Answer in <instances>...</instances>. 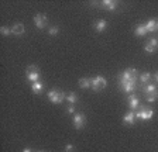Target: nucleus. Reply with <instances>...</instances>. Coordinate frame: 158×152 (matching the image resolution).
Returning <instances> with one entry per match:
<instances>
[{
  "mask_svg": "<svg viewBox=\"0 0 158 152\" xmlns=\"http://www.w3.org/2000/svg\"><path fill=\"white\" fill-rule=\"evenodd\" d=\"M47 97H48V100L51 103L59 104V103H62L64 99H66V94L64 92H61V90H49L47 93Z\"/></svg>",
  "mask_w": 158,
  "mask_h": 152,
  "instance_id": "1",
  "label": "nucleus"
},
{
  "mask_svg": "<svg viewBox=\"0 0 158 152\" xmlns=\"http://www.w3.org/2000/svg\"><path fill=\"white\" fill-rule=\"evenodd\" d=\"M157 99H158V93H155V94H148V96H147V100L150 103H154Z\"/></svg>",
  "mask_w": 158,
  "mask_h": 152,
  "instance_id": "24",
  "label": "nucleus"
},
{
  "mask_svg": "<svg viewBox=\"0 0 158 152\" xmlns=\"http://www.w3.org/2000/svg\"><path fill=\"white\" fill-rule=\"evenodd\" d=\"M0 33L3 34V35H10V34H11V28H9V27H2V28H0Z\"/></svg>",
  "mask_w": 158,
  "mask_h": 152,
  "instance_id": "22",
  "label": "nucleus"
},
{
  "mask_svg": "<svg viewBox=\"0 0 158 152\" xmlns=\"http://www.w3.org/2000/svg\"><path fill=\"white\" fill-rule=\"evenodd\" d=\"M66 100H68L71 104H75V103L78 102V96H76V93H69V94H66Z\"/></svg>",
  "mask_w": 158,
  "mask_h": 152,
  "instance_id": "19",
  "label": "nucleus"
},
{
  "mask_svg": "<svg viewBox=\"0 0 158 152\" xmlns=\"http://www.w3.org/2000/svg\"><path fill=\"white\" fill-rule=\"evenodd\" d=\"M135 121V113L134 111H130L127 113L124 117H123V124H128V126H133Z\"/></svg>",
  "mask_w": 158,
  "mask_h": 152,
  "instance_id": "11",
  "label": "nucleus"
},
{
  "mask_svg": "<svg viewBox=\"0 0 158 152\" xmlns=\"http://www.w3.org/2000/svg\"><path fill=\"white\" fill-rule=\"evenodd\" d=\"M128 103H130V109L131 110H135L138 107V104H140L138 99L134 96V94H130V96H128Z\"/></svg>",
  "mask_w": 158,
  "mask_h": 152,
  "instance_id": "14",
  "label": "nucleus"
},
{
  "mask_svg": "<svg viewBox=\"0 0 158 152\" xmlns=\"http://www.w3.org/2000/svg\"><path fill=\"white\" fill-rule=\"evenodd\" d=\"M34 23H35L37 28L43 30L44 27L47 26V23H48V18H47L45 14H35V17H34Z\"/></svg>",
  "mask_w": 158,
  "mask_h": 152,
  "instance_id": "7",
  "label": "nucleus"
},
{
  "mask_svg": "<svg viewBox=\"0 0 158 152\" xmlns=\"http://www.w3.org/2000/svg\"><path fill=\"white\" fill-rule=\"evenodd\" d=\"M135 82H137V78H133V79L126 80V82H120V85H122V89L126 93H131L135 89Z\"/></svg>",
  "mask_w": 158,
  "mask_h": 152,
  "instance_id": "6",
  "label": "nucleus"
},
{
  "mask_svg": "<svg viewBox=\"0 0 158 152\" xmlns=\"http://www.w3.org/2000/svg\"><path fill=\"white\" fill-rule=\"evenodd\" d=\"M106 27H107V21L106 20H99L98 23L95 24V28L98 33H103L106 30Z\"/></svg>",
  "mask_w": 158,
  "mask_h": 152,
  "instance_id": "13",
  "label": "nucleus"
},
{
  "mask_svg": "<svg viewBox=\"0 0 158 152\" xmlns=\"http://www.w3.org/2000/svg\"><path fill=\"white\" fill-rule=\"evenodd\" d=\"M150 78H151V75L148 72H144V73H141V76H140V82L141 83H147L148 80H150Z\"/></svg>",
  "mask_w": 158,
  "mask_h": 152,
  "instance_id": "20",
  "label": "nucleus"
},
{
  "mask_svg": "<svg viewBox=\"0 0 158 152\" xmlns=\"http://www.w3.org/2000/svg\"><path fill=\"white\" fill-rule=\"evenodd\" d=\"M48 33H49V35H56V34L59 33V28L56 26H54V27H51L48 30Z\"/></svg>",
  "mask_w": 158,
  "mask_h": 152,
  "instance_id": "23",
  "label": "nucleus"
},
{
  "mask_svg": "<svg viewBox=\"0 0 158 152\" xmlns=\"http://www.w3.org/2000/svg\"><path fill=\"white\" fill-rule=\"evenodd\" d=\"M155 80H157V82H158V72L155 73Z\"/></svg>",
  "mask_w": 158,
  "mask_h": 152,
  "instance_id": "29",
  "label": "nucleus"
},
{
  "mask_svg": "<svg viewBox=\"0 0 158 152\" xmlns=\"http://www.w3.org/2000/svg\"><path fill=\"white\" fill-rule=\"evenodd\" d=\"M38 152H44V151H38Z\"/></svg>",
  "mask_w": 158,
  "mask_h": 152,
  "instance_id": "30",
  "label": "nucleus"
},
{
  "mask_svg": "<svg viewBox=\"0 0 158 152\" xmlns=\"http://www.w3.org/2000/svg\"><path fill=\"white\" fill-rule=\"evenodd\" d=\"M148 45L152 46L154 50H157V48H158V40H157V38H150V41H148Z\"/></svg>",
  "mask_w": 158,
  "mask_h": 152,
  "instance_id": "21",
  "label": "nucleus"
},
{
  "mask_svg": "<svg viewBox=\"0 0 158 152\" xmlns=\"http://www.w3.org/2000/svg\"><path fill=\"white\" fill-rule=\"evenodd\" d=\"M144 90H145L147 94H155V93H158L157 92V86H155V85H147V86L144 87Z\"/></svg>",
  "mask_w": 158,
  "mask_h": 152,
  "instance_id": "18",
  "label": "nucleus"
},
{
  "mask_svg": "<svg viewBox=\"0 0 158 152\" xmlns=\"http://www.w3.org/2000/svg\"><path fill=\"white\" fill-rule=\"evenodd\" d=\"M152 116H154V111H152V110H150V109L147 110L145 107H141V110L135 114V118H140V120H143V121H147V120H151Z\"/></svg>",
  "mask_w": 158,
  "mask_h": 152,
  "instance_id": "4",
  "label": "nucleus"
},
{
  "mask_svg": "<svg viewBox=\"0 0 158 152\" xmlns=\"http://www.w3.org/2000/svg\"><path fill=\"white\" fill-rule=\"evenodd\" d=\"M134 33H135V35H138V37H144L148 31H147V28H145V26H137Z\"/></svg>",
  "mask_w": 158,
  "mask_h": 152,
  "instance_id": "17",
  "label": "nucleus"
},
{
  "mask_svg": "<svg viewBox=\"0 0 158 152\" xmlns=\"http://www.w3.org/2000/svg\"><path fill=\"white\" fill-rule=\"evenodd\" d=\"M133 78H137V69L134 68H130L126 72H123V75L120 76V82H126V80H130Z\"/></svg>",
  "mask_w": 158,
  "mask_h": 152,
  "instance_id": "8",
  "label": "nucleus"
},
{
  "mask_svg": "<svg viewBox=\"0 0 158 152\" xmlns=\"http://www.w3.org/2000/svg\"><path fill=\"white\" fill-rule=\"evenodd\" d=\"M73 151V145L72 144H68V145L65 146V152H72Z\"/></svg>",
  "mask_w": 158,
  "mask_h": 152,
  "instance_id": "27",
  "label": "nucleus"
},
{
  "mask_svg": "<svg viewBox=\"0 0 158 152\" xmlns=\"http://www.w3.org/2000/svg\"><path fill=\"white\" fill-rule=\"evenodd\" d=\"M106 85H107V80H106L103 76H100V75L95 76V78L92 79V89L96 90V92L100 90V89H105Z\"/></svg>",
  "mask_w": 158,
  "mask_h": 152,
  "instance_id": "3",
  "label": "nucleus"
},
{
  "mask_svg": "<svg viewBox=\"0 0 158 152\" xmlns=\"http://www.w3.org/2000/svg\"><path fill=\"white\" fill-rule=\"evenodd\" d=\"M144 50H145V51H147V52H148V54H152V52H155V50H154V48H152V46H150V45H148V44H145V46H144Z\"/></svg>",
  "mask_w": 158,
  "mask_h": 152,
  "instance_id": "25",
  "label": "nucleus"
},
{
  "mask_svg": "<svg viewBox=\"0 0 158 152\" xmlns=\"http://www.w3.org/2000/svg\"><path fill=\"white\" fill-rule=\"evenodd\" d=\"M144 26H145V28H147V31H150V33H152V31H157L158 30V18L147 21V24H144Z\"/></svg>",
  "mask_w": 158,
  "mask_h": 152,
  "instance_id": "12",
  "label": "nucleus"
},
{
  "mask_svg": "<svg viewBox=\"0 0 158 152\" xmlns=\"http://www.w3.org/2000/svg\"><path fill=\"white\" fill-rule=\"evenodd\" d=\"M85 114H82V113H79V114H75L72 118V122H73V127H75L76 130H82L83 126H85Z\"/></svg>",
  "mask_w": 158,
  "mask_h": 152,
  "instance_id": "5",
  "label": "nucleus"
},
{
  "mask_svg": "<svg viewBox=\"0 0 158 152\" xmlns=\"http://www.w3.org/2000/svg\"><path fill=\"white\" fill-rule=\"evenodd\" d=\"M79 86L82 87V89L92 87V79H88V78H82V79H79Z\"/></svg>",
  "mask_w": 158,
  "mask_h": 152,
  "instance_id": "15",
  "label": "nucleus"
},
{
  "mask_svg": "<svg viewBox=\"0 0 158 152\" xmlns=\"http://www.w3.org/2000/svg\"><path fill=\"white\" fill-rule=\"evenodd\" d=\"M27 73V79L30 80L31 83L34 82H38V78H40V73H38V68L35 65H30L26 70Z\"/></svg>",
  "mask_w": 158,
  "mask_h": 152,
  "instance_id": "2",
  "label": "nucleus"
},
{
  "mask_svg": "<svg viewBox=\"0 0 158 152\" xmlns=\"http://www.w3.org/2000/svg\"><path fill=\"white\" fill-rule=\"evenodd\" d=\"M24 33H26V28H24L23 24L17 23L11 27V34H14V35H23Z\"/></svg>",
  "mask_w": 158,
  "mask_h": 152,
  "instance_id": "10",
  "label": "nucleus"
},
{
  "mask_svg": "<svg viewBox=\"0 0 158 152\" xmlns=\"http://www.w3.org/2000/svg\"><path fill=\"white\" fill-rule=\"evenodd\" d=\"M73 111H75V106H73V104L68 106V109H66V113H69V114H72Z\"/></svg>",
  "mask_w": 158,
  "mask_h": 152,
  "instance_id": "26",
  "label": "nucleus"
},
{
  "mask_svg": "<svg viewBox=\"0 0 158 152\" xmlns=\"http://www.w3.org/2000/svg\"><path fill=\"white\" fill-rule=\"evenodd\" d=\"M23 152H33V151H31L30 148H24V149H23Z\"/></svg>",
  "mask_w": 158,
  "mask_h": 152,
  "instance_id": "28",
  "label": "nucleus"
},
{
  "mask_svg": "<svg viewBox=\"0 0 158 152\" xmlns=\"http://www.w3.org/2000/svg\"><path fill=\"white\" fill-rule=\"evenodd\" d=\"M100 4H102L103 9H106L109 11H113L117 9V2H113V0H103Z\"/></svg>",
  "mask_w": 158,
  "mask_h": 152,
  "instance_id": "9",
  "label": "nucleus"
},
{
  "mask_svg": "<svg viewBox=\"0 0 158 152\" xmlns=\"http://www.w3.org/2000/svg\"><path fill=\"white\" fill-rule=\"evenodd\" d=\"M43 87H44V85H43V82H34V83H31V90H33L34 93H41V90H43Z\"/></svg>",
  "mask_w": 158,
  "mask_h": 152,
  "instance_id": "16",
  "label": "nucleus"
}]
</instances>
